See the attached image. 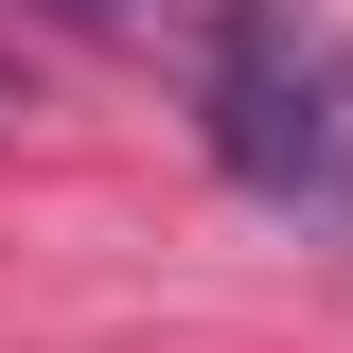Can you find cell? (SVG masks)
Segmentation results:
<instances>
[{
	"instance_id": "2",
	"label": "cell",
	"mask_w": 353,
	"mask_h": 353,
	"mask_svg": "<svg viewBox=\"0 0 353 353\" xmlns=\"http://www.w3.org/2000/svg\"><path fill=\"white\" fill-rule=\"evenodd\" d=\"M18 18H71V36H106V53H176V71H212V36L248 18V0H18Z\"/></svg>"
},
{
	"instance_id": "1",
	"label": "cell",
	"mask_w": 353,
	"mask_h": 353,
	"mask_svg": "<svg viewBox=\"0 0 353 353\" xmlns=\"http://www.w3.org/2000/svg\"><path fill=\"white\" fill-rule=\"evenodd\" d=\"M194 124H212L230 194L301 230V248H353V36L301 18V0H248L194 71Z\"/></svg>"
},
{
	"instance_id": "3",
	"label": "cell",
	"mask_w": 353,
	"mask_h": 353,
	"mask_svg": "<svg viewBox=\"0 0 353 353\" xmlns=\"http://www.w3.org/2000/svg\"><path fill=\"white\" fill-rule=\"evenodd\" d=\"M0 124H18V71H0Z\"/></svg>"
}]
</instances>
